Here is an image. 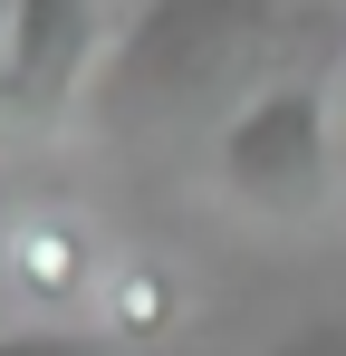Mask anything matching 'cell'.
I'll return each instance as SVG.
<instances>
[{
    "label": "cell",
    "mask_w": 346,
    "mask_h": 356,
    "mask_svg": "<svg viewBox=\"0 0 346 356\" xmlns=\"http://www.w3.org/2000/svg\"><path fill=\"white\" fill-rule=\"evenodd\" d=\"M270 39H279V0H145L135 29L106 49V77H97L87 116L106 135L173 125L192 106H212L231 77H250V58Z\"/></svg>",
    "instance_id": "obj_1"
},
{
    "label": "cell",
    "mask_w": 346,
    "mask_h": 356,
    "mask_svg": "<svg viewBox=\"0 0 346 356\" xmlns=\"http://www.w3.org/2000/svg\"><path fill=\"white\" fill-rule=\"evenodd\" d=\"M106 19L97 0H10L0 10V145L58 135L87 116L97 77H106Z\"/></svg>",
    "instance_id": "obj_3"
},
{
    "label": "cell",
    "mask_w": 346,
    "mask_h": 356,
    "mask_svg": "<svg viewBox=\"0 0 346 356\" xmlns=\"http://www.w3.org/2000/svg\"><path fill=\"white\" fill-rule=\"evenodd\" d=\"M173 318H183V280H173L164 260H115V270H106L97 327H106L115 347H145V337H164Z\"/></svg>",
    "instance_id": "obj_5"
},
{
    "label": "cell",
    "mask_w": 346,
    "mask_h": 356,
    "mask_svg": "<svg viewBox=\"0 0 346 356\" xmlns=\"http://www.w3.org/2000/svg\"><path fill=\"white\" fill-rule=\"evenodd\" d=\"M0 270H10V289L29 298L39 318H58L67 327V308H97L106 298V250H97V232L67 212V202H39V212H19L10 232H0Z\"/></svg>",
    "instance_id": "obj_4"
},
{
    "label": "cell",
    "mask_w": 346,
    "mask_h": 356,
    "mask_svg": "<svg viewBox=\"0 0 346 356\" xmlns=\"http://www.w3.org/2000/svg\"><path fill=\"white\" fill-rule=\"evenodd\" d=\"M0 356H125L106 327H58V318H29V327H0Z\"/></svg>",
    "instance_id": "obj_6"
},
{
    "label": "cell",
    "mask_w": 346,
    "mask_h": 356,
    "mask_svg": "<svg viewBox=\"0 0 346 356\" xmlns=\"http://www.w3.org/2000/svg\"><path fill=\"white\" fill-rule=\"evenodd\" d=\"M270 356H346V308H337V318H308V327H288Z\"/></svg>",
    "instance_id": "obj_7"
},
{
    "label": "cell",
    "mask_w": 346,
    "mask_h": 356,
    "mask_svg": "<svg viewBox=\"0 0 346 356\" xmlns=\"http://www.w3.org/2000/svg\"><path fill=\"white\" fill-rule=\"evenodd\" d=\"M337 135H346L337 87L318 67H279V77H260L222 116L212 183H222L240 212H260V222H308L337 193Z\"/></svg>",
    "instance_id": "obj_2"
}]
</instances>
